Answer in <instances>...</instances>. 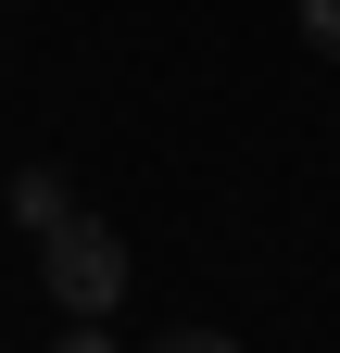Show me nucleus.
<instances>
[{"mask_svg": "<svg viewBox=\"0 0 340 353\" xmlns=\"http://www.w3.org/2000/svg\"><path fill=\"white\" fill-rule=\"evenodd\" d=\"M38 290H51V316H114V303H126V240H114V214L38 228Z\"/></svg>", "mask_w": 340, "mask_h": 353, "instance_id": "obj_1", "label": "nucleus"}, {"mask_svg": "<svg viewBox=\"0 0 340 353\" xmlns=\"http://www.w3.org/2000/svg\"><path fill=\"white\" fill-rule=\"evenodd\" d=\"M13 214H25V228H63V214H76V176L63 164H25L13 176Z\"/></svg>", "mask_w": 340, "mask_h": 353, "instance_id": "obj_2", "label": "nucleus"}, {"mask_svg": "<svg viewBox=\"0 0 340 353\" xmlns=\"http://www.w3.org/2000/svg\"><path fill=\"white\" fill-rule=\"evenodd\" d=\"M303 51H328V63H340V0H303Z\"/></svg>", "mask_w": 340, "mask_h": 353, "instance_id": "obj_3", "label": "nucleus"}, {"mask_svg": "<svg viewBox=\"0 0 340 353\" xmlns=\"http://www.w3.org/2000/svg\"><path fill=\"white\" fill-rule=\"evenodd\" d=\"M139 353H240L227 328H164V341H139Z\"/></svg>", "mask_w": 340, "mask_h": 353, "instance_id": "obj_4", "label": "nucleus"}, {"mask_svg": "<svg viewBox=\"0 0 340 353\" xmlns=\"http://www.w3.org/2000/svg\"><path fill=\"white\" fill-rule=\"evenodd\" d=\"M63 353H114V328L101 316H63Z\"/></svg>", "mask_w": 340, "mask_h": 353, "instance_id": "obj_5", "label": "nucleus"}]
</instances>
